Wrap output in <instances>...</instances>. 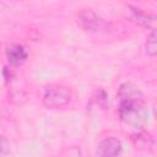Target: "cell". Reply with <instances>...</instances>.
Segmentation results:
<instances>
[{"instance_id": "1", "label": "cell", "mask_w": 157, "mask_h": 157, "mask_svg": "<svg viewBox=\"0 0 157 157\" xmlns=\"http://www.w3.org/2000/svg\"><path fill=\"white\" fill-rule=\"evenodd\" d=\"M118 114L125 125L136 130H141L146 120L144 102L139 101H120Z\"/></svg>"}, {"instance_id": "2", "label": "cell", "mask_w": 157, "mask_h": 157, "mask_svg": "<svg viewBox=\"0 0 157 157\" xmlns=\"http://www.w3.org/2000/svg\"><path fill=\"white\" fill-rule=\"evenodd\" d=\"M71 90L65 85H53L44 91L43 105L48 109H61L71 101Z\"/></svg>"}, {"instance_id": "3", "label": "cell", "mask_w": 157, "mask_h": 157, "mask_svg": "<svg viewBox=\"0 0 157 157\" xmlns=\"http://www.w3.org/2000/svg\"><path fill=\"white\" fill-rule=\"evenodd\" d=\"M77 23L82 29L88 32H98L104 26V21L90 9L81 10L77 13Z\"/></svg>"}, {"instance_id": "4", "label": "cell", "mask_w": 157, "mask_h": 157, "mask_svg": "<svg viewBox=\"0 0 157 157\" xmlns=\"http://www.w3.org/2000/svg\"><path fill=\"white\" fill-rule=\"evenodd\" d=\"M121 150V141L115 136H108L98 144L97 155L98 157H119Z\"/></svg>"}, {"instance_id": "5", "label": "cell", "mask_w": 157, "mask_h": 157, "mask_svg": "<svg viewBox=\"0 0 157 157\" xmlns=\"http://www.w3.org/2000/svg\"><path fill=\"white\" fill-rule=\"evenodd\" d=\"M124 13H125V17L128 20H130L131 22L141 26V27H152L153 23H155V20L156 17L152 16V15H148L146 12H144L142 10L137 9V7H134L131 5H126L125 9H124Z\"/></svg>"}, {"instance_id": "6", "label": "cell", "mask_w": 157, "mask_h": 157, "mask_svg": "<svg viewBox=\"0 0 157 157\" xmlns=\"http://www.w3.org/2000/svg\"><path fill=\"white\" fill-rule=\"evenodd\" d=\"M6 58H7V61L10 65L20 66L27 60L28 52L21 44H10L6 48Z\"/></svg>"}, {"instance_id": "7", "label": "cell", "mask_w": 157, "mask_h": 157, "mask_svg": "<svg viewBox=\"0 0 157 157\" xmlns=\"http://www.w3.org/2000/svg\"><path fill=\"white\" fill-rule=\"evenodd\" d=\"M118 98L120 101H139L144 102V94L137 86L131 82H125L118 91Z\"/></svg>"}, {"instance_id": "8", "label": "cell", "mask_w": 157, "mask_h": 157, "mask_svg": "<svg viewBox=\"0 0 157 157\" xmlns=\"http://www.w3.org/2000/svg\"><path fill=\"white\" fill-rule=\"evenodd\" d=\"M132 141L136 148L140 150H151L153 146V139L151 134L144 130H139L135 135H132Z\"/></svg>"}, {"instance_id": "9", "label": "cell", "mask_w": 157, "mask_h": 157, "mask_svg": "<svg viewBox=\"0 0 157 157\" xmlns=\"http://www.w3.org/2000/svg\"><path fill=\"white\" fill-rule=\"evenodd\" d=\"M145 52L148 56H156L157 54V33L155 29H152V32L148 34L146 43H145Z\"/></svg>"}, {"instance_id": "10", "label": "cell", "mask_w": 157, "mask_h": 157, "mask_svg": "<svg viewBox=\"0 0 157 157\" xmlns=\"http://www.w3.org/2000/svg\"><path fill=\"white\" fill-rule=\"evenodd\" d=\"M9 151H10V144H9V141L4 136H0V155L9 153Z\"/></svg>"}]
</instances>
